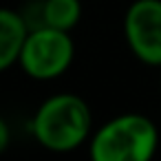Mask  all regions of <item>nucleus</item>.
Listing matches in <instances>:
<instances>
[{
	"instance_id": "obj_5",
	"label": "nucleus",
	"mask_w": 161,
	"mask_h": 161,
	"mask_svg": "<svg viewBox=\"0 0 161 161\" xmlns=\"http://www.w3.org/2000/svg\"><path fill=\"white\" fill-rule=\"evenodd\" d=\"M29 29L31 27L18 11L0 7V73L18 64Z\"/></svg>"
},
{
	"instance_id": "obj_8",
	"label": "nucleus",
	"mask_w": 161,
	"mask_h": 161,
	"mask_svg": "<svg viewBox=\"0 0 161 161\" xmlns=\"http://www.w3.org/2000/svg\"><path fill=\"white\" fill-rule=\"evenodd\" d=\"M159 88H161V77H159Z\"/></svg>"
},
{
	"instance_id": "obj_1",
	"label": "nucleus",
	"mask_w": 161,
	"mask_h": 161,
	"mask_svg": "<svg viewBox=\"0 0 161 161\" xmlns=\"http://www.w3.org/2000/svg\"><path fill=\"white\" fill-rule=\"evenodd\" d=\"M33 139L49 152L77 150L93 130V115L84 97L75 93H58L47 97L29 121Z\"/></svg>"
},
{
	"instance_id": "obj_7",
	"label": "nucleus",
	"mask_w": 161,
	"mask_h": 161,
	"mask_svg": "<svg viewBox=\"0 0 161 161\" xmlns=\"http://www.w3.org/2000/svg\"><path fill=\"white\" fill-rule=\"evenodd\" d=\"M9 146H11V128L3 117H0V154H3Z\"/></svg>"
},
{
	"instance_id": "obj_2",
	"label": "nucleus",
	"mask_w": 161,
	"mask_h": 161,
	"mask_svg": "<svg viewBox=\"0 0 161 161\" xmlns=\"http://www.w3.org/2000/svg\"><path fill=\"white\" fill-rule=\"evenodd\" d=\"M157 148V124L141 113H121L93 132L88 157L91 161H152Z\"/></svg>"
},
{
	"instance_id": "obj_3",
	"label": "nucleus",
	"mask_w": 161,
	"mask_h": 161,
	"mask_svg": "<svg viewBox=\"0 0 161 161\" xmlns=\"http://www.w3.org/2000/svg\"><path fill=\"white\" fill-rule=\"evenodd\" d=\"M73 58H75V44L71 40V31L38 25L27 33L18 66L31 80L51 82L69 71Z\"/></svg>"
},
{
	"instance_id": "obj_6",
	"label": "nucleus",
	"mask_w": 161,
	"mask_h": 161,
	"mask_svg": "<svg viewBox=\"0 0 161 161\" xmlns=\"http://www.w3.org/2000/svg\"><path fill=\"white\" fill-rule=\"evenodd\" d=\"M82 18L80 0H44L40 7V25L71 31Z\"/></svg>"
},
{
	"instance_id": "obj_4",
	"label": "nucleus",
	"mask_w": 161,
	"mask_h": 161,
	"mask_svg": "<svg viewBox=\"0 0 161 161\" xmlns=\"http://www.w3.org/2000/svg\"><path fill=\"white\" fill-rule=\"evenodd\" d=\"M124 38L139 62L161 69V0H132L124 14Z\"/></svg>"
}]
</instances>
